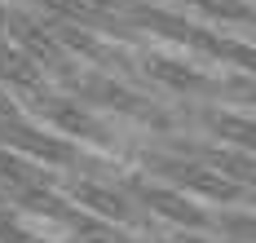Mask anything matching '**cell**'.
<instances>
[{
	"instance_id": "obj_5",
	"label": "cell",
	"mask_w": 256,
	"mask_h": 243,
	"mask_svg": "<svg viewBox=\"0 0 256 243\" xmlns=\"http://www.w3.org/2000/svg\"><path fill=\"white\" fill-rule=\"evenodd\" d=\"M230 230L234 234H248V239L256 243V221H230Z\"/></svg>"
},
{
	"instance_id": "obj_1",
	"label": "cell",
	"mask_w": 256,
	"mask_h": 243,
	"mask_svg": "<svg viewBox=\"0 0 256 243\" xmlns=\"http://www.w3.org/2000/svg\"><path fill=\"white\" fill-rule=\"evenodd\" d=\"M142 194H146V204H150V208H159V212H168L172 221H186V226H199V221H204V212H199L194 204H186V199H177V194H168V190H154V186H146Z\"/></svg>"
},
{
	"instance_id": "obj_6",
	"label": "cell",
	"mask_w": 256,
	"mask_h": 243,
	"mask_svg": "<svg viewBox=\"0 0 256 243\" xmlns=\"http://www.w3.org/2000/svg\"><path fill=\"white\" fill-rule=\"evenodd\" d=\"M181 243H204V239H181Z\"/></svg>"
},
{
	"instance_id": "obj_3",
	"label": "cell",
	"mask_w": 256,
	"mask_h": 243,
	"mask_svg": "<svg viewBox=\"0 0 256 243\" xmlns=\"http://www.w3.org/2000/svg\"><path fill=\"white\" fill-rule=\"evenodd\" d=\"M76 194L88 204V208H102L106 216H124V199H120V194H110V190H102V186L93 190V186H84V182H80Z\"/></svg>"
},
{
	"instance_id": "obj_4",
	"label": "cell",
	"mask_w": 256,
	"mask_h": 243,
	"mask_svg": "<svg viewBox=\"0 0 256 243\" xmlns=\"http://www.w3.org/2000/svg\"><path fill=\"white\" fill-rule=\"evenodd\" d=\"M154 71L164 76L168 84H177V88H204V80H194V71H186V66H177V62H154Z\"/></svg>"
},
{
	"instance_id": "obj_2",
	"label": "cell",
	"mask_w": 256,
	"mask_h": 243,
	"mask_svg": "<svg viewBox=\"0 0 256 243\" xmlns=\"http://www.w3.org/2000/svg\"><path fill=\"white\" fill-rule=\"evenodd\" d=\"M212 124H216V133H221V137H230V142H238V146L256 150V120H243V115H216Z\"/></svg>"
}]
</instances>
